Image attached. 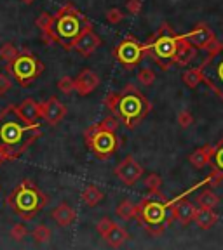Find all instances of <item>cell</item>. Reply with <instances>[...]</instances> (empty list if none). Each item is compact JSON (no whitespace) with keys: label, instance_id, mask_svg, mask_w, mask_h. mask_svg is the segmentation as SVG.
Segmentation results:
<instances>
[{"label":"cell","instance_id":"obj_7","mask_svg":"<svg viewBox=\"0 0 223 250\" xmlns=\"http://www.w3.org/2000/svg\"><path fill=\"white\" fill-rule=\"evenodd\" d=\"M86 145L98 160H108L119 149V137L114 130H106L101 124L91 125L86 130Z\"/></svg>","mask_w":223,"mask_h":250},{"label":"cell","instance_id":"obj_19","mask_svg":"<svg viewBox=\"0 0 223 250\" xmlns=\"http://www.w3.org/2000/svg\"><path fill=\"white\" fill-rule=\"evenodd\" d=\"M211 51L215 52L216 58H218V61L215 62V68H213V75L216 77V82L220 83V85L215 89V94L218 96L220 99H223V56H222L223 42H218L215 47H213ZM208 52H209V51H208Z\"/></svg>","mask_w":223,"mask_h":250},{"label":"cell","instance_id":"obj_42","mask_svg":"<svg viewBox=\"0 0 223 250\" xmlns=\"http://www.w3.org/2000/svg\"><path fill=\"white\" fill-rule=\"evenodd\" d=\"M4 162H5V158H4V156H2V153H0V165L4 164Z\"/></svg>","mask_w":223,"mask_h":250},{"label":"cell","instance_id":"obj_38","mask_svg":"<svg viewBox=\"0 0 223 250\" xmlns=\"http://www.w3.org/2000/svg\"><path fill=\"white\" fill-rule=\"evenodd\" d=\"M106 20H108V23L117 24L124 20V14H122L121 9H110V11L106 12Z\"/></svg>","mask_w":223,"mask_h":250},{"label":"cell","instance_id":"obj_6","mask_svg":"<svg viewBox=\"0 0 223 250\" xmlns=\"http://www.w3.org/2000/svg\"><path fill=\"white\" fill-rule=\"evenodd\" d=\"M181 39L183 35H176L168 23H162L155 35L150 39V42L145 43L147 54L152 56V59L162 70H169L174 64V58L180 49Z\"/></svg>","mask_w":223,"mask_h":250},{"label":"cell","instance_id":"obj_28","mask_svg":"<svg viewBox=\"0 0 223 250\" xmlns=\"http://www.w3.org/2000/svg\"><path fill=\"white\" fill-rule=\"evenodd\" d=\"M211 167H213V170L218 172L223 179V137L218 141V145H216V153H215V156H213Z\"/></svg>","mask_w":223,"mask_h":250},{"label":"cell","instance_id":"obj_43","mask_svg":"<svg viewBox=\"0 0 223 250\" xmlns=\"http://www.w3.org/2000/svg\"><path fill=\"white\" fill-rule=\"evenodd\" d=\"M25 4H33V2H35V0H23Z\"/></svg>","mask_w":223,"mask_h":250},{"label":"cell","instance_id":"obj_31","mask_svg":"<svg viewBox=\"0 0 223 250\" xmlns=\"http://www.w3.org/2000/svg\"><path fill=\"white\" fill-rule=\"evenodd\" d=\"M18 54H20V52H18V49H16L12 43H4V45L0 47V59L5 62H12Z\"/></svg>","mask_w":223,"mask_h":250},{"label":"cell","instance_id":"obj_8","mask_svg":"<svg viewBox=\"0 0 223 250\" xmlns=\"http://www.w3.org/2000/svg\"><path fill=\"white\" fill-rule=\"evenodd\" d=\"M44 62L31 52H20L16 56V59L12 62H7L5 70L18 80L21 87H28V83H31L35 78H39L44 71Z\"/></svg>","mask_w":223,"mask_h":250},{"label":"cell","instance_id":"obj_14","mask_svg":"<svg viewBox=\"0 0 223 250\" xmlns=\"http://www.w3.org/2000/svg\"><path fill=\"white\" fill-rule=\"evenodd\" d=\"M173 214H174V219H176L178 223L187 226V224L194 223V219H196L197 214V207L185 198L173 200Z\"/></svg>","mask_w":223,"mask_h":250},{"label":"cell","instance_id":"obj_33","mask_svg":"<svg viewBox=\"0 0 223 250\" xmlns=\"http://www.w3.org/2000/svg\"><path fill=\"white\" fill-rule=\"evenodd\" d=\"M58 89L63 94H72L75 90V78L72 77H61L58 82Z\"/></svg>","mask_w":223,"mask_h":250},{"label":"cell","instance_id":"obj_10","mask_svg":"<svg viewBox=\"0 0 223 250\" xmlns=\"http://www.w3.org/2000/svg\"><path fill=\"white\" fill-rule=\"evenodd\" d=\"M185 39L192 43L194 47H197L199 51H211L213 47L218 43V39L213 33V30L204 23H199L188 33H185Z\"/></svg>","mask_w":223,"mask_h":250},{"label":"cell","instance_id":"obj_15","mask_svg":"<svg viewBox=\"0 0 223 250\" xmlns=\"http://www.w3.org/2000/svg\"><path fill=\"white\" fill-rule=\"evenodd\" d=\"M101 45V39H99L96 33H94L93 30H87L86 33H84L80 39L77 40V43H75V51L78 52L80 56H84V58H87V56L93 54L98 47Z\"/></svg>","mask_w":223,"mask_h":250},{"label":"cell","instance_id":"obj_11","mask_svg":"<svg viewBox=\"0 0 223 250\" xmlns=\"http://www.w3.org/2000/svg\"><path fill=\"white\" fill-rule=\"evenodd\" d=\"M115 176L124 184L131 186V184L138 183L140 177L143 176V167L134 160L133 156H125L124 160L115 167Z\"/></svg>","mask_w":223,"mask_h":250},{"label":"cell","instance_id":"obj_17","mask_svg":"<svg viewBox=\"0 0 223 250\" xmlns=\"http://www.w3.org/2000/svg\"><path fill=\"white\" fill-rule=\"evenodd\" d=\"M51 217L56 221V224L59 226L67 228V226H72L75 223V219H77V212L67 205V203H59L58 207H54L51 210Z\"/></svg>","mask_w":223,"mask_h":250},{"label":"cell","instance_id":"obj_9","mask_svg":"<svg viewBox=\"0 0 223 250\" xmlns=\"http://www.w3.org/2000/svg\"><path fill=\"white\" fill-rule=\"evenodd\" d=\"M114 54L122 66L131 70V68L138 66L141 59L145 58L147 49H145V43H141L138 39L129 35V37H125V39L115 47Z\"/></svg>","mask_w":223,"mask_h":250},{"label":"cell","instance_id":"obj_4","mask_svg":"<svg viewBox=\"0 0 223 250\" xmlns=\"http://www.w3.org/2000/svg\"><path fill=\"white\" fill-rule=\"evenodd\" d=\"M47 202L49 198L28 179L21 181L7 198V205L11 207V210L25 221H31L42 208H46Z\"/></svg>","mask_w":223,"mask_h":250},{"label":"cell","instance_id":"obj_23","mask_svg":"<svg viewBox=\"0 0 223 250\" xmlns=\"http://www.w3.org/2000/svg\"><path fill=\"white\" fill-rule=\"evenodd\" d=\"M52 21H54V16H51L49 12H42V14L37 18L35 24L37 28H39L40 31H42L44 35V40L47 42V45L51 42H54V40L51 39V28H52Z\"/></svg>","mask_w":223,"mask_h":250},{"label":"cell","instance_id":"obj_16","mask_svg":"<svg viewBox=\"0 0 223 250\" xmlns=\"http://www.w3.org/2000/svg\"><path fill=\"white\" fill-rule=\"evenodd\" d=\"M215 153H216V146L206 145V146H202V148L194 149V151L190 153V156H188V162L196 168H204L206 165H211Z\"/></svg>","mask_w":223,"mask_h":250},{"label":"cell","instance_id":"obj_36","mask_svg":"<svg viewBox=\"0 0 223 250\" xmlns=\"http://www.w3.org/2000/svg\"><path fill=\"white\" fill-rule=\"evenodd\" d=\"M114 226H115V223L112 221V219L103 217V219H99L98 224H96V229H98V233L101 234V236H105V234L108 233V231L112 229Z\"/></svg>","mask_w":223,"mask_h":250},{"label":"cell","instance_id":"obj_27","mask_svg":"<svg viewBox=\"0 0 223 250\" xmlns=\"http://www.w3.org/2000/svg\"><path fill=\"white\" fill-rule=\"evenodd\" d=\"M103 198H105V195H103L101 189L96 186H87L82 193V202L86 203V205H89V207L98 205L99 202H103Z\"/></svg>","mask_w":223,"mask_h":250},{"label":"cell","instance_id":"obj_13","mask_svg":"<svg viewBox=\"0 0 223 250\" xmlns=\"http://www.w3.org/2000/svg\"><path fill=\"white\" fill-rule=\"evenodd\" d=\"M101 83V78L94 73L93 70L86 68L75 77V92L78 96H89L93 90L98 89V85Z\"/></svg>","mask_w":223,"mask_h":250},{"label":"cell","instance_id":"obj_25","mask_svg":"<svg viewBox=\"0 0 223 250\" xmlns=\"http://www.w3.org/2000/svg\"><path fill=\"white\" fill-rule=\"evenodd\" d=\"M181 80H183V83L187 87H190V89H196L197 85H199L200 82L204 80V71L200 66L197 68H188L187 71H183V75H181Z\"/></svg>","mask_w":223,"mask_h":250},{"label":"cell","instance_id":"obj_20","mask_svg":"<svg viewBox=\"0 0 223 250\" xmlns=\"http://www.w3.org/2000/svg\"><path fill=\"white\" fill-rule=\"evenodd\" d=\"M18 109H20V113L23 115L28 122H31V124H39V118H42V108H40L39 103L33 101V99H25V101L18 106Z\"/></svg>","mask_w":223,"mask_h":250},{"label":"cell","instance_id":"obj_32","mask_svg":"<svg viewBox=\"0 0 223 250\" xmlns=\"http://www.w3.org/2000/svg\"><path fill=\"white\" fill-rule=\"evenodd\" d=\"M138 82L147 87L152 85V83L155 82V71L150 70V68H141V70L138 71Z\"/></svg>","mask_w":223,"mask_h":250},{"label":"cell","instance_id":"obj_24","mask_svg":"<svg viewBox=\"0 0 223 250\" xmlns=\"http://www.w3.org/2000/svg\"><path fill=\"white\" fill-rule=\"evenodd\" d=\"M196 203H197V207L215 208L220 203V196L216 195L213 189H202V191L196 196Z\"/></svg>","mask_w":223,"mask_h":250},{"label":"cell","instance_id":"obj_35","mask_svg":"<svg viewBox=\"0 0 223 250\" xmlns=\"http://www.w3.org/2000/svg\"><path fill=\"white\" fill-rule=\"evenodd\" d=\"M176 120H178V125H180L181 129H188V127L194 124L192 113H190V111H187V109H183V111H180V113H178Z\"/></svg>","mask_w":223,"mask_h":250},{"label":"cell","instance_id":"obj_41","mask_svg":"<svg viewBox=\"0 0 223 250\" xmlns=\"http://www.w3.org/2000/svg\"><path fill=\"white\" fill-rule=\"evenodd\" d=\"M125 7H127V11H129L131 14H134V16L140 14L141 12V0H129Z\"/></svg>","mask_w":223,"mask_h":250},{"label":"cell","instance_id":"obj_3","mask_svg":"<svg viewBox=\"0 0 223 250\" xmlns=\"http://www.w3.org/2000/svg\"><path fill=\"white\" fill-rule=\"evenodd\" d=\"M136 219L150 234L159 236L174 221L173 202L164 200L162 193H159V195L152 193V196H147L140 202Z\"/></svg>","mask_w":223,"mask_h":250},{"label":"cell","instance_id":"obj_39","mask_svg":"<svg viewBox=\"0 0 223 250\" xmlns=\"http://www.w3.org/2000/svg\"><path fill=\"white\" fill-rule=\"evenodd\" d=\"M12 87V82L9 80L7 75L0 73V96H5L9 92V89Z\"/></svg>","mask_w":223,"mask_h":250},{"label":"cell","instance_id":"obj_30","mask_svg":"<svg viewBox=\"0 0 223 250\" xmlns=\"http://www.w3.org/2000/svg\"><path fill=\"white\" fill-rule=\"evenodd\" d=\"M31 236H33V240L37 243H47L51 240V229L44 226V224H40V226H37L35 229L31 231Z\"/></svg>","mask_w":223,"mask_h":250},{"label":"cell","instance_id":"obj_5","mask_svg":"<svg viewBox=\"0 0 223 250\" xmlns=\"http://www.w3.org/2000/svg\"><path fill=\"white\" fill-rule=\"evenodd\" d=\"M150 109H152V104L149 99L129 83V85H125L122 92H119V101L114 113L121 118V122L127 129H134L140 122L145 120Z\"/></svg>","mask_w":223,"mask_h":250},{"label":"cell","instance_id":"obj_37","mask_svg":"<svg viewBox=\"0 0 223 250\" xmlns=\"http://www.w3.org/2000/svg\"><path fill=\"white\" fill-rule=\"evenodd\" d=\"M26 234H28V231L23 224H14V228L11 229V236L16 242H21L23 238H26Z\"/></svg>","mask_w":223,"mask_h":250},{"label":"cell","instance_id":"obj_1","mask_svg":"<svg viewBox=\"0 0 223 250\" xmlns=\"http://www.w3.org/2000/svg\"><path fill=\"white\" fill-rule=\"evenodd\" d=\"M40 125L28 122L18 106H5L0 111V153L5 160L20 158L40 137Z\"/></svg>","mask_w":223,"mask_h":250},{"label":"cell","instance_id":"obj_12","mask_svg":"<svg viewBox=\"0 0 223 250\" xmlns=\"http://www.w3.org/2000/svg\"><path fill=\"white\" fill-rule=\"evenodd\" d=\"M40 108H42V118L52 127H56L67 115V106L59 103L56 98H49L46 103L40 104Z\"/></svg>","mask_w":223,"mask_h":250},{"label":"cell","instance_id":"obj_34","mask_svg":"<svg viewBox=\"0 0 223 250\" xmlns=\"http://www.w3.org/2000/svg\"><path fill=\"white\" fill-rule=\"evenodd\" d=\"M119 124H121V118H119L117 115H108V117L101 122V127L106 130H114V132H117Z\"/></svg>","mask_w":223,"mask_h":250},{"label":"cell","instance_id":"obj_29","mask_svg":"<svg viewBox=\"0 0 223 250\" xmlns=\"http://www.w3.org/2000/svg\"><path fill=\"white\" fill-rule=\"evenodd\" d=\"M145 186L149 188V191L153 195H159L161 193V186H162V177L159 174H149L145 179Z\"/></svg>","mask_w":223,"mask_h":250},{"label":"cell","instance_id":"obj_21","mask_svg":"<svg viewBox=\"0 0 223 250\" xmlns=\"http://www.w3.org/2000/svg\"><path fill=\"white\" fill-rule=\"evenodd\" d=\"M194 223H196L200 229H211V228L218 223V214H216L213 208L199 207L197 208V214H196V219H194Z\"/></svg>","mask_w":223,"mask_h":250},{"label":"cell","instance_id":"obj_26","mask_svg":"<svg viewBox=\"0 0 223 250\" xmlns=\"http://www.w3.org/2000/svg\"><path fill=\"white\" fill-rule=\"evenodd\" d=\"M115 214H117L121 219H124V221H131V219L136 217L138 205H134L131 200H122V202L117 205V208H115Z\"/></svg>","mask_w":223,"mask_h":250},{"label":"cell","instance_id":"obj_2","mask_svg":"<svg viewBox=\"0 0 223 250\" xmlns=\"http://www.w3.org/2000/svg\"><path fill=\"white\" fill-rule=\"evenodd\" d=\"M87 30H91L89 20L77 7L67 4L65 7L59 9L58 14L54 16L51 28V39L56 43H59L63 49L70 51Z\"/></svg>","mask_w":223,"mask_h":250},{"label":"cell","instance_id":"obj_22","mask_svg":"<svg viewBox=\"0 0 223 250\" xmlns=\"http://www.w3.org/2000/svg\"><path fill=\"white\" fill-rule=\"evenodd\" d=\"M103 238L106 240V243H108L110 247H114V249H119L121 245H124L125 242H127V238H129V233L124 229V228L117 226L115 224L112 229L108 231V233L103 236Z\"/></svg>","mask_w":223,"mask_h":250},{"label":"cell","instance_id":"obj_40","mask_svg":"<svg viewBox=\"0 0 223 250\" xmlns=\"http://www.w3.org/2000/svg\"><path fill=\"white\" fill-rule=\"evenodd\" d=\"M117 101H119V92H110L108 96L105 98V104H106V108L114 113V109H115V106H117Z\"/></svg>","mask_w":223,"mask_h":250},{"label":"cell","instance_id":"obj_18","mask_svg":"<svg viewBox=\"0 0 223 250\" xmlns=\"http://www.w3.org/2000/svg\"><path fill=\"white\" fill-rule=\"evenodd\" d=\"M197 51H199V49L194 47L183 35L181 43H180V49H178V52H176V58H174V64H178V66H187L188 62L194 61V59L197 58Z\"/></svg>","mask_w":223,"mask_h":250}]
</instances>
